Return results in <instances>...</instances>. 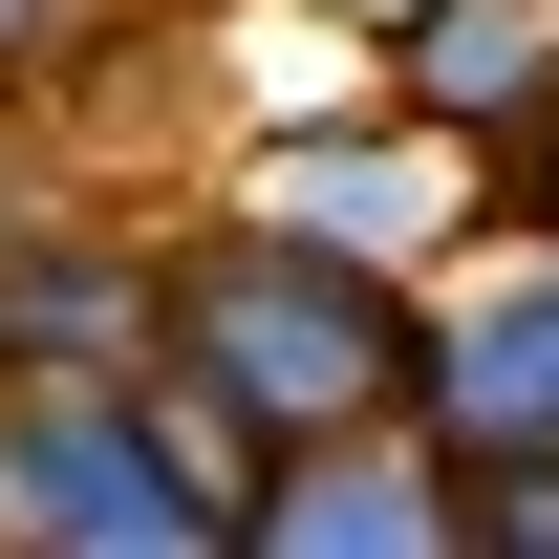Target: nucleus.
<instances>
[{"instance_id":"nucleus-1","label":"nucleus","mask_w":559,"mask_h":559,"mask_svg":"<svg viewBox=\"0 0 559 559\" xmlns=\"http://www.w3.org/2000/svg\"><path fill=\"white\" fill-rule=\"evenodd\" d=\"M151 388L259 474V452H301V430H388L430 388V301L409 259H345V237H301V215H215V237H173V301H151Z\"/></svg>"},{"instance_id":"nucleus-2","label":"nucleus","mask_w":559,"mask_h":559,"mask_svg":"<svg viewBox=\"0 0 559 559\" xmlns=\"http://www.w3.org/2000/svg\"><path fill=\"white\" fill-rule=\"evenodd\" d=\"M0 538L215 559V538H237V452H215L151 366H0Z\"/></svg>"},{"instance_id":"nucleus-3","label":"nucleus","mask_w":559,"mask_h":559,"mask_svg":"<svg viewBox=\"0 0 559 559\" xmlns=\"http://www.w3.org/2000/svg\"><path fill=\"white\" fill-rule=\"evenodd\" d=\"M430 452H559V259H495L474 301H430Z\"/></svg>"},{"instance_id":"nucleus-4","label":"nucleus","mask_w":559,"mask_h":559,"mask_svg":"<svg viewBox=\"0 0 559 559\" xmlns=\"http://www.w3.org/2000/svg\"><path fill=\"white\" fill-rule=\"evenodd\" d=\"M388 108H430L452 151H538L559 130V0H409Z\"/></svg>"},{"instance_id":"nucleus-5","label":"nucleus","mask_w":559,"mask_h":559,"mask_svg":"<svg viewBox=\"0 0 559 559\" xmlns=\"http://www.w3.org/2000/svg\"><path fill=\"white\" fill-rule=\"evenodd\" d=\"M259 215L345 237V259H430V237H452V130H430V108H388V130H280Z\"/></svg>"},{"instance_id":"nucleus-6","label":"nucleus","mask_w":559,"mask_h":559,"mask_svg":"<svg viewBox=\"0 0 559 559\" xmlns=\"http://www.w3.org/2000/svg\"><path fill=\"white\" fill-rule=\"evenodd\" d=\"M173 259L151 237H66V215H0V366H151Z\"/></svg>"},{"instance_id":"nucleus-7","label":"nucleus","mask_w":559,"mask_h":559,"mask_svg":"<svg viewBox=\"0 0 559 559\" xmlns=\"http://www.w3.org/2000/svg\"><path fill=\"white\" fill-rule=\"evenodd\" d=\"M452 538L474 559H559V452H452Z\"/></svg>"},{"instance_id":"nucleus-8","label":"nucleus","mask_w":559,"mask_h":559,"mask_svg":"<svg viewBox=\"0 0 559 559\" xmlns=\"http://www.w3.org/2000/svg\"><path fill=\"white\" fill-rule=\"evenodd\" d=\"M516 173H538V237H559V130H538V151H516Z\"/></svg>"},{"instance_id":"nucleus-9","label":"nucleus","mask_w":559,"mask_h":559,"mask_svg":"<svg viewBox=\"0 0 559 559\" xmlns=\"http://www.w3.org/2000/svg\"><path fill=\"white\" fill-rule=\"evenodd\" d=\"M22 44H44V0H0V66H22Z\"/></svg>"}]
</instances>
